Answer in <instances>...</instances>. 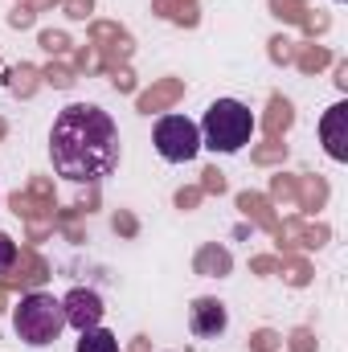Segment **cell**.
Returning <instances> with one entry per match:
<instances>
[{
	"label": "cell",
	"instance_id": "9c48e42d",
	"mask_svg": "<svg viewBox=\"0 0 348 352\" xmlns=\"http://www.w3.org/2000/svg\"><path fill=\"white\" fill-rule=\"evenodd\" d=\"M12 263H17V242L8 234H0V274H8Z\"/></svg>",
	"mask_w": 348,
	"mask_h": 352
},
{
	"label": "cell",
	"instance_id": "277c9868",
	"mask_svg": "<svg viewBox=\"0 0 348 352\" xmlns=\"http://www.w3.org/2000/svg\"><path fill=\"white\" fill-rule=\"evenodd\" d=\"M152 140H156L160 160H168V164H188V160L201 152V127H197L193 119H184V115H164V119H156Z\"/></svg>",
	"mask_w": 348,
	"mask_h": 352
},
{
	"label": "cell",
	"instance_id": "7a4b0ae2",
	"mask_svg": "<svg viewBox=\"0 0 348 352\" xmlns=\"http://www.w3.org/2000/svg\"><path fill=\"white\" fill-rule=\"evenodd\" d=\"M250 135H254V115H250L246 102H238V98L209 102V111L201 119V148L234 156V152H242L250 144Z\"/></svg>",
	"mask_w": 348,
	"mask_h": 352
},
{
	"label": "cell",
	"instance_id": "5b68a950",
	"mask_svg": "<svg viewBox=\"0 0 348 352\" xmlns=\"http://www.w3.org/2000/svg\"><path fill=\"white\" fill-rule=\"evenodd\" d=\"M62 311H66V328H78V332L98 328V324H102V316H107L102 295H98V291H90V287H74V291L62 299Z\"/></svg>",
	"mask_w": 348,
	"mask_h": 352
},
{
	"label": "cell",
	"instance_id": "8992f818",
	"mask_svg": "<svg viewBox=\"0 0 348 352\" xmlns=\"http://www.w3.org/2000/svg\"><path fill=\"white\" fill-rule=\"evenodd\" d=\"M230 328V311H226V303L221 299H193V307H188V332L193 336H201V340H217L221 332Z\"/></svg>",
	"mask_w": 348,
	"mask_h": 352
},
{
	"label": "cell",
	"instance_id": "52a82bcc",
	"mask_svg": "<svg viewBox=\"0 0 348 352\" xmlns=\"http://www.w3.org/2000/svg\"><path fill=\"white\" fill-rule=\"evenodd\" d=\"M320 140L332 160H348V102L328 107V115L320 119Z\"/></svg>",
	"mask_w": 348,
	"mask_h": 352
},
{
	"label": "cell",
	"instance_id": "ba28073f",
	"mask_svg": "<svg viewBox=\"0 0 348 352\" xmlns=\"http://www.w3.org/2000/svg\"><path fill=\"white\" fill-rule=\"evenodd\" d=\"M83 340H78V349L74 352H119V340H115V332H107L102 324L98 328H87V332H78Z\"/></svg>",
	"mask_w": 348,
	"mask_h": 352
},
{
	"label": "cell",
	"instance_id": "6da1fadb",
	"mask_svg": "<svg viewBox=\"0 0 348 352\" xmlns=\"http://www.w3.org/2000/svg\"><path fill=\"white\" fill-rule=\"evenodd\" d=\"M50 160H54V173L74 180V184H94V180L111 176L119 164L115 119L94 102H70L54 119Z\"/></svg>",
	"mask_w": 348,
	"mask_h": 352
},
{
	"label": "cell",
	"instance_id": "3957f363",
	"mask_svg": "<svg viewBox=\"0 0 348 352\" xmlns=\"http://www.w3.org/2000/svg\"><path fill=\"white\" fill-rule=\"evenodd\" d=\"M12 328L25 344L41 349V344H54L66 328V311H62V299L45 295V291H33L25 295L17 307H12Z\"/></svg>",
	"mask_w": 348,
	"mask_h": 352
}]
</instances>
